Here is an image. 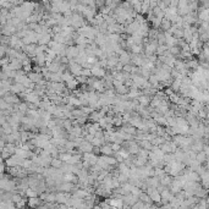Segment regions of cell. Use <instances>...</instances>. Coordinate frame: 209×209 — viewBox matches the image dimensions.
<instances>
[{
	"mask_svg": "<svg viewBox=\"0 0 209 209\" xmlns=\"http://www.w3.org/2000/svg\"><path fill=\"white\" fill-rule=\"evenodd\" d=\"M81 67H82V66H81L80 64L75 62V61H71V62H70V71H71L72 75H75V76H77V77H80L81 73H82V69H81Z\"/></svg>",
	"mask_w": 209,
	"mask_h": 209,
	"instance_id": "obj_1",
	"label": "cell"
},
{
	"mask_svg": "<svg viewBox=\"0 0 209 209\" xmlns=\"http://www.w3.org/2000/svg\"><path fill=\"white\" fill-rule=\"evenodd\" d=\"M28 78L33 83H41L42 82V75L38 73V72H31V73H28Z\"/></svg>",
	"mask_w": 209,
	"mask_h": 209,
	"instance_id": "obj_2",
	"label": "cell"
},
{
	"mask_svg": "<svg viewBox=\"0 0 209 209\" xmlns=\"http://www.w3.org/2000/svg\"><path fill=\"white\" fill-rule=\"evenodd\" d=\"M90 71H92V75L93 76H104V75H105V71H104L103 69H100L99 66L98 67L97 66H92Z\"/></svg>",
	"mask_w": 209,
	"mask_h": 209,
	"instance_id": "obj_3",
	"label": "cell"
},
{
	"mask_svg": "<svg viewBox=\"0 0 209 209\" xmlns=\"http://www.w3.org/2000/svg\"><path fill=\"white\" fill-rule=\"evenodd\" d=\"M196 160H197V163H199V164L205 163V161H207V154H205V152H204V151H202V152L197 153V158H196Z\"/></svg>",
	"mask_w": 209,
	"mask_h": 209,
	"instance_id": "obj_4",
	"label": "cell"
},
{
	"mask_svg": "<svg viewBox=\"0 0 209 209\" xmlns=\"http://www.w3.org/2000/svg\"><path fill=\"white\" fill-rule=\"evenodd\" d=\"M100 152H101L104 155H107V154H112L114 151H113L112 146H110V144H108V146H103V147L100 148Z\"/></svg>",
	"mask_w": 209,
	"mask_h": 209,
	"instance_id": "obj_5",
	"label": "cell"
},
{
	"mask_svg": "<svg viewBox=\"0 0 209 209\" xmlns=\"http://www.w3.org/2000/svg\"><path fill=\"white\" fill-rule=\"evenodd\" d=\"M148 193L151 194V197H152L153 200H160V193L157 190H149Z\"/></svg>",
	"mask_w": 209,
	"mask_h": 209,
	"instance_id": "obj_6",
	"label": "cell"
},
{
	"mask_svg": "<svg viewBox=\"0 0 209 209\" xmlns=\"http://www.w3.org/2000/svg\"><path fill=\"white\" fill-rule=\"evenodd\" d=\"M137 99H138V101L142 104V107H146V105H148V104H149V98L146 97V95H141V97H138Z\"/></svg>",
	"mask_w": 209,
	"mask_h": 209,
	"instance_id": "obj_7",
	"label": "cell"
},
{
	"mask_svg": "<svg viewBox=\"0 0 209 209\" xmlns=\"http://www.w3.org/2000/svg\"><path fill=\"white\" fill-rule=\"evenodd\" d=\"M77 83H78V81L73 78L72 81H70V82L67 83V87H69L70 89H75V88H76V86H77Z\"/></svg>",
	"mask_w": 209,
	"mask_h": 209,
	"instance_id": "obj_8",
	"label": "cell"
},
{
	"mask_svg": "<svg viewBox=\"0 0 209 209\" xmlns=\"http://www.w3.org/2000/svg\"><path fill=\"white\" fill-rule=\"evenodd\" d=\"M131 49H132V53H135V54H140V53H141L142 47H141V45L135 44V45H132V47H131Z\"/></svg>",
	"mask_w": 209,
	"mask_h": 209,
	"instance_id": "obj_9",
	"label": "cell"
},
{
	"mask_svg": "<svg viewBox=\"0 0 209 209\" xmlns=\"http://www.w3.org/2000/svg\"><path fill=\"white\" fill-rule=\"evenodd\" d=\"M110 204H112L113 207H115V208H121L122 202H121V200H116V199H114V200H112V202H110Z\"/></svg>",
	"mask_w": 209,
	"mask_h": 209,
	"instance_id": "obj_10",
	"label": "cell"
},
{
	"mask_svg": "<svg viewBox=\"0 0 209 209\" xmlns=\"http://www.w3.org/2000/svg\"><path fill=\"white\" fill-rule=\"evenodd\" d=\"M51 165H54L55 168H59L61 165V160L60 159H53L51 160Z\"/></svg>",
	"mask_w": 209,
	"mask_h": 209,
	"instance_id": "obj_11",
	"label": "cell"
},
{
	"mask_svg": "<svg viewBox=\"0 0 209 209\" xmlns=\"http://www.w3.org/2000/svg\"><path fill=\"white\" fill-rule=\"evenodd\" d=\"M89 75H92V71H90L89 69H82L81 76H89Z\"/></svg>",
	"mask_w": 209,
	"mask_h": 209,
	"instance_id": "obj_12",
	"label": "cell"
},
{
	"mask_svg": "<svg viewBox=\"0 0 209 209\" xmlns=\"http://www.w3.org/2000/svg\"><path fill=\"white\" fill-rule=\"evenodd\" d=\"M23 69H25V71H26V72H28V71L31 70V65H25V67H23Z\"/></svg>",
	"mask_w": 209,
	"mask_h": 209,
	"instance_id": "obj_13",
	"label": "cell"
},
{
	"mask_svg": "<svg viewBox=\"0 0 209 209\" xmlns=\"http://www.w3.org/2000/svg\"><path fill=\"white\" fill-rule=\"evenodd\" d=\"M207 170H209V161H207V166H205Z\"/></svg>",
	"mask_w": 209,
	"mask_h": 209,
	"instance_id": "obj_14",
	"label": "cell"
}]
</instances>
